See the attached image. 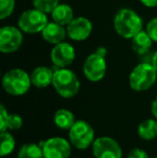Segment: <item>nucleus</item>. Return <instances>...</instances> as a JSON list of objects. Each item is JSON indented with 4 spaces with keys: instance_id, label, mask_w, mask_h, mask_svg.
<instances>
[{
    "instance_id": "c85d7f7f",
    "label": "nucleus",
    "mask_w": 157,
    "mask_h": 158,
    "mask_svg": "<svg viewBox=\"0 0 157 158\" xmlns=\"http://www.w3.org/2000/svg\"><path fill=\"white\" fill-rule=\"evenodd\" d=\"M96 53L99 55H101V56L105 57V55H107V50H105V48H99L98 50L96 51Z\"/></svg>"
},
{
    "instance_id": "1a4fd4ad",
    "label": "nucleus",
    "mask_w": 157,
    "mask_h": 158,
    "mask_svg": "<svg viewBox=\"0 0 157 158\" xmlns=\"http://www.w3.org/2000/svg\"><path fill=\"white\" fill-rule=\"evenodd\" d=\"M93 154L95 158H122V148L112 138L100 137L93 143Z\"/></svg>"
},
{
    "instance_id": "aec40b11",
    "label": "nucleus",
    "mask_w": 157,
    "mask_h": 158,
    "mask_svg": "<svg viewBox=\"0 0 157 158\" xmlns=\"http://www.w3.org/2000/svg\"><path fill=\"white\" fill-rule=\"evenodd\" d=\"M1 138V148H0V155L1 157L8 156L11 153L14 151L15 148V139L11 133H9L8 131L1 132L0 135Z\"/></svg>"
},
{
    "instance_id": "9d476101",
    "label": "nucleus",
    "mask_w": 157,
    "mask_h": 158,
    "mask_svg": "<svg viewBox=\"0 0 157 158\" xmlns=\"http://www.w3.org/2000/svg\"><path fill=\"white\" fill-rule=\"evenodd\" d=\"M44 158H69L71 155V145L64 138L54 137L41 142Z\"/></svg>"
},
{
    "instance_id": "bb28decb",
    "label": "nucleus",
    "mask_w": 157,
    "mask_h": 158,
    "mask_svg": "<svg viewBox=\"0 0 157 158\" xmlns=\"http://www.w3.org/2000/svg\"><path fill=\"white\" fill-rule=\"evenodd\" d=\"M140 1L147 8H155V6H157V0H140Z\"/></svg>"
},
{
    "instance_id": "5701e85b",
    "label": "nucleus",
    "mask_w": 157,
    "mask_h": 158,
    "mask_svg": "<svg viewBox=\"0 0 157 158\" xmlns=\"http://www.w3.org/2000/svg\"><path fill=\"white\" fill-rule=\"evenodd\" d=\"M23 126V119L19 114H9L8 130H19Z\"/></svg>"
},
{
    "instance_id": "b1692460",
    "label": "nucleus",
    "mask_w": 157,
    "mask_h": 158,
    "mask_svg": "<svg viewBox=\"0 0 157 158\" xmlns=\"http://www.w3.org/2000/svg\"><path fill=\"white\" fill-rule=\"evenodd\" d=\"M8 118L9 113L4 106H0V132H4L8 130Z\"/></svg>"
},
{
    "instance_id": "a211bd4d",
    "label": "nucleus",
    "mask_w": 157,
    "mask_h": 158,
    "mask_svg": "<svg viewBox=\"0 0 157 158\" xmlns=\"http://www.w3.org/2000/svg\"><path fill=\"white\" fill-rule=\"evenodd\" d=\"M138 133L141 139L147 141L155 139L157 137V122L152 118L141 122L138 127Z\"/></svg>"
},
{
    "instance_id": "393cba45",
    "label": "nucleus",
    "mask_w": 157,
    "mask_h": 158,
    "mask_svg": "<svg viewBox=\"0 0 157 158\" xmlns=\"http://www.w3.org/2000/svg\"><path fill=\"white\" fill-rule=\"evenodd\" d=\"M147 32L149 33V35L152 38L154 42H157V17L151 19L147 23Z\"/></svg>"
},
{
    "instance_id": "cd10ccee",
    "label": "nucleus",
    "mask_w": 157,
    "mask_h": 158,
    "mask_svg": "<svg viewBox=\"0 0 157 158\" xmlns=\"http://www.w3.org/2000/svg\"><path fill=\"white\" fill-rule=\"evenodd\" d=\"M151 111H152V114H153V116L157 118V97L153 100V102H152Z\"/></svg>"
},
{
    "instance_id": "7c9ffc66",
    "label": "nucleus",
    "mask_w": 157,
    "mask_h": 158,
    "mask_svg": "<svg viewBox=\"0 0 157 158\" xmlns=\"http://www.w3.org/2000/svg\"><path fill=\"white\" fill-rule=\"evenodd\" d=\"M155 158H157V157H155Z\"/></svg>"
},
{
    "instance_id": "39448f33",
    "label": "nucleus",
    "mask_w": 157,
    "mask_h": 158,
    "mask_svg": "<svg viewBox=\"0 0 157 158\" xmlns=\"http://www.w3.org/2000/svg\"><path fill=\"white\" fill-rule=\"evenodd\" d=\"M70 143L79 150H85L95 141L94 128L85 121H76L69 129Z\"/></svg>"
},
{
    "instance_id": "6ab92c4d",
    "label": "nucleus",
    "mask_w": 157,
    "mask_h": 158,
    "mask_svg": "<svg viewBox=\"0 0 157 158\" xmlns=\"http://www.w3.org/2000/svg\"><path fill=\"white\" fill-rule=\"evenodd\" d=\"M19 158H44L43 148L41 144L27 143L24 144L19 151Z\"/></svg>"
},
{
    "instance_id": "7ed1b4c3",
    "label": "nucleus",
    "mask_w": 157,
    "mask_h": 158,
    "mask_svg": "<svg viewBox=\"0 0 157 158\" xmlns=\"http://www.w3.org/2000/svg\"><path fill=\"white\" fill-rule=\"evenodd\" d=\"M30 75L22 69H11L2 79V86L8 94L22 96L29 90L31 85Z\"/></svg>"
},
{
    "instance_id": "9b49d317",
    "label": "nucleus",
    "mask_w": 157,
    "mask_h": 158,
    "mask_svg": "<svg viewBox=\"0 0 157 158\" xmlns=\"http://www.w3.org/2000/svg\"><path fill=\"white\" fill-rule=\"evenodd\" d=\"M76 58V50L71 44L67 42H60L55 44L51 51V60L58 68H67L73 63Z\"/></svg>"
},
{
    "instance_id": "c756f323",
    "label": "nucleus",
    "mask_w": 157,
    "mask_h": 158,
    "mask_svg": "<svg viewBox=\"0 0 157 158\" xmlns=\"http://www.w3.org/2000/svg\"><path fill=\"white\" fill-rule=\"evenodd\" d=\"M152 64L154 66L155 70L157 71V51L155 52V54L153 55V58H152Z\"/></svg>"
},
{
    "instance_id": "4be33fe9",
    "label": "nucleus",
    "mask_w": 157,
    "mask_h": 158,
    "mask_svg": "<svg viewBox=\"0 0 157 158\" xmlns=\"http://www.w3.org/2000/svg\"><path fill=\"white\" fill-rule=\"evenodd\" d=\"M15 0H0V19H6L13 13Z\"/></svg>"
},
{
    "instance_id": "f03ea898",
    "label": "nucleus",
    "mask_w": 157,
    "mask_h": 158,
    "mask_svg": "<svg viewBox=\"0 0 157 158\" xmlns=\"http://www.w3.org/2000/svg\"><path fill=\"white\" fill-rule=\"evenodd\" d=\"M53 86L59 96L64 98L74 97L80 90V81L73 71L59 68L54 71Z\"/></svg>"
},
{
    "instance_id": "dca6fc26",
    "label": "nucleus",
    "mask_w": 157,
    "mask_h": 158,
    "mask_svg": "<svg viewBox=\"0 0 157 158\" xmlns=\"http://www.w3.org/2000/svg\"><path fill=\"white\" fill-rule=\"evenodd\" d=\"M52 17L55 23L60 24L63 26H67L74 19L73 10L68 4H58L52 11Z\"/></svg>"
},
{
    "instance_id": "f257e3e1",
    "label": "nucleus",
    "mask_w": 157,
    "mask_h": 158,
    "mask_svg": "<svg viewBox=\"0 0 157 158\" xmlns=\"http://www.w3.org/2000/svg\"><path fill=\"white\" fill-rule=\"evenodd\" d=\"M142 19L130 9H121L114 17V28L118 35L125 39H132L142 30Z\"/></svg>"
},
{
    "instance_id": "0eeeda50",
    "label": "nucleus",
    "mask_w": 157,
    "mask_h": 158,
    "mask_svg": "<svg viewBox=\"0 0 157 158\" xmlns=\"http://www.w3.org/2000/svg\"><path fill=\"white\" fill-rule=\"evenodd\" d=\"M107 71V63L103 56L96 52L90 54L85 59L83 64V73L86 79L92 82H98L102 80Z\"/></svg>"
},
{
    "instance_id": "423d86ee",
    "label": "nucleus",
    "mask_w": 157,
    "mask_h": 158,
    "mask_svg": "<svg viewBox=\"0 0 157 158\" xmlns=\"http://www.w3.org/2000/svg\"><path fill=\"white\" fill-rule=\"evenodd\" d=\"M19 27L23 32L26 33H38L41 32L48 25L46 13L38 9H31L22 13L19 19Z\"/></svg>"
},
{
    "instance_id": "ddd939ff",
    "label": "nucleus",
    "mask_w": 157,
    "mask_h": 158,
    "mask_svg": "<svg viewBox=\"0 0 157 158\" xmlns=\"http://www.w3.org/2000/svg\"><path fill=\"white\" fill-rule=\"evenodd\" d=\"M42 38L46 42L52 44H58L65 40L67 35V29L64 28L63 25L57 23H48V25L44 27L41 31Z\"/></svg>"
},
{
    "instance_id": "412c9836",
    "label": "nucleus",
    "mask_w": 157,
    "mask_h": 158,
    "mask_svg": "<svg viewBox=\"0 0 157 158\" xmlns=\"http://www.w3.org/2000/svg\"><path fill=\"white\" fill-rule=\"evenodd\" d=\"M36 9L44 13H52V11L59 4V0H32Z\"/></svg>"
},
{
    "instance_id": "4468645a",
    "label": "nucleus",
    "mask_w": 157,
    "mask_h": 158,
    "mask_svg": "<svg viewBox=\"0 0 157 158\" xmlns=\"http://www.w3.org/2000/svg\"><path fill=\"white\" fill-rule=\"evenodd\" d=\"M54 72L50 68L44 66L37 67L30 74L32 85L38 88H45L53 83Z\"/></svg>"
},
{
    "instance_id": "6e6552de",
    "label": "nucleus",
    "mask_w": 157,
    "mask_h": 158,
    "mask_svg": "<svg viewBox=\"0 0 157 158\" xmlns=\"http://www.w3.org/2000/svg\"><path fill=\"white\" fill-rule=\"evenodd\" d=\"M23 43L22 30L14 26H4L0 29V51L4 54L13 53Z\"/></svg>"
},
{
    "instance_id": "2eb2a0df",
    "label": "nucleus",
    "mask_w": 157,
    "mask_h": 158,
    "mask_svg": "<svg viewBox=\"0 0 157 158\" xmlns=\"http://www.w3.org/2000/svg\"><path fill=\"white\" fill-rule=\"evenodd\" d=\"M153 40L149 35L147 31L141 30L139 33H137L131 39V44L134 51L138 55H144L151 50Z\"/></svg>"
},
{
    "instance_id": "f3484780",
    "label": "nucleus",
    "mask_w": 157,
    "mask_h": 158,
    "mask_svg": "<svg viewBox=\"0 0 157 158\" xmlns=\"http://www.w3.org/2000/svg\"><path fill=\"white\" fill-rule=\"evenodd\" d=\"M76 118L71 111L66 109H59L54 114V123L59 129L69 130L76 123Z\"/></svg>"
},
{
    "instance_id": "a878e982",
    "label": "nucleus",
    "mask_w": 157,
    "mask_h": 158,
    "mask_svg": "<svg viewBox=\"0 0 157 158\" xmlns=\"http://www.w3.org/2000/svg\"><path fill=\"white\" fill-rule=\"evenodd\" d=\"M128 158H149V155L147 154L144 150L142 148H134L129 152Z\"/></svg>"
},
{
    "instance_id": "f8f14e48",
    "label": "nucleus",
    "mask_w": 157,
    "mask_h": 158,
    "mask_svg": "<svg viewBox=\"0 0 157 158\" xmlns=\"http://www.w3.org/2000/svg\"><path fill=\"white\" fill-rule=\"evenodd\" d=\"M93 24L88 19L83 16L76 17L67 25V35L74 41H84L90 35Z\"/></svg>"
},
{
    "instance_id": "20e7f679",
    "label": "nucleus",
    "mask_w": 157,
    "mask_h": 158,
    "mask_svg": "<svg viewBox=\"0 0 157 158\" xmlns=\"http://www.w3.org/2000/svg\"><path fill=\"white\" fill-rule=\"evenodd\" d=\"M157 71L152 64L142 63L134 68L129 75V85L136 92H144L154 85Z\"/></svg>"
}]
</instances>
